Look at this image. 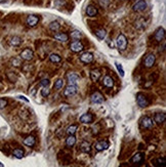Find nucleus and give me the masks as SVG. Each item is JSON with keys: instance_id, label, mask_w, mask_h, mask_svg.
<instances>
[{"instance_id": "1a4fd4ad", "label": "nucleus", "mask_w": 166, "mask_h": 167, "mask_svg": "<svg viewBox=\"0 0 166 167\" xmlns=\"http://www.w3.org/2000/svg\"><path fill=\"white\" fill-rule=\"evenodd\" d=\"M146 8H147V2H146L145 0H140V1H137L132 7L133 11H137V12H142L145 11Z\"/></svg>"}, {"instance_id": "9d476101", "label": "nucleus", "mask_w": 166, "mask_h": 167, "mask_svg": "<svg viewBox=\"0 0 166 167\" xmlns=\"http://www.w3.org/2000/svg\"><path fill=\"white\" fill-rule=\"evenodd\" d=\"M153 125H154V122H153V120L149 116H145L140 120V126L143 128H152Z\"/></svg>"}, {"instance_id": "79ce46f5", "label": "nucleus", "mask_w": 166, "mask_h": 167, "mask_svg": "<svg viewBox=\"0 0 166 167\" xmlns=\"http://www.w3.org/2000/svg\"><path fill=\"white\" fill-rule=\"evenodd\" d=\"M2 166H3V164H2V163H0V167H2Z\"/></svg>"}, {"instance_id": "aec40b11", "label": "nucleus", "mask_w": 166, "mask_h": 167, "mask_svg": "<svg viewBox=\"0 0 166 167\" xmlns=\"http://www.w3.org/2000/svg\"><path fill=\"white\" fill-rule=\"evenodd\" d=\"M101 75V70H98V69H93V70H91V72H90V78H91V80H92L93 82H96L100 79V77Z\"/></svg>"}, {"instance_id": "b1692460", "label": "nucleus", "mask_w": 166, "mask_h": 167, "mask_svg": "<svg viewBox=\"0 0 166 167\" xmlns=\"http://www.w3.org/2000/svg\"><path fill=\"white\" fill-rule=\"evenodd\" d=\"M103 84L105 85L106 87H108V88H111V87L114 86V80L112 77L110 76H105L103 79Z\"/></svg>"}, {"instance_id": "f3484780", "label": "nucleus", "mask_w": 166, "mask_h": 167, "mask_svg": "<svg viewBox=\"0 0 166 167\" xmlns=\"http://www.w3.org/2000/svg\"><path fill=\"white\" fill-rule=\"evenodd\" d=\"M98 8L93 5V4H89V5L86 7V14L89 17H95L96 14H98Z\"/></svg>"}, {"instance_id": "f704fd0d", "label": "nucleus", "mask_w": 166, "mask_h": 167, "mask_svg": "<svg viewBox=\"0 0 166 167\" xmlns=\"http://www.w3.org/2000/svg\"><path fill=\"white\" fill-rule=\"evenodd\" d=\"M49 93H50V90H49L47 87H43V88L41 89V96H43V98H46V96H48Z\"/></svg>"}, {"instance_id": "cd10ccee", "label": "nucleus", "mask_w": 166, "mask_h": 167, "mask_svg": "<svg viewBox=\"0 0 166 167\" xmlns=\"http://www.w3.org/2000/svg\"><path fill=\"white\" fill-rule=\"evenodd\" d=\"M59 28H61V24H59V22H56V21L51 22V23L49 24V26H48V29L50 30V31H53V32L59 31Z\"/></svg>"}, {"instance_id": "c756f323", "label": "nucleus", "mask_w": 166, "mask_h": 167, "mask_svg": "<svg viewBox=\"0 0 166 167\" xmlns=\"http://www.w3.org/2000/svg\"><path fill=\"white\" fill-rule=\"evenodd\" d=\"M49 59H50L51 63H59V62L62 61V56H59V54H56V53H53L50 54V56H49Z\"/></svg>"}, {"instance_id": "ddd939ff", "label": "nucleus", "mask_w": 166, "mask_h": 167, "mask_svg": "<svg viewBox=\"0 0 166 167\" xmlns=\"http://www.w3.org/2000/svg\"><path fill=\"white\" fill-rule=\"evenodd\" d=\"M67 80L71 85H76L78 83V81L80 80V77L75 73H69L67 74Z\"/></svg>"}, {"instance_id": "6e6552de", "label": "nucleus", "mask_w": 166, "mask_h": 167, "mask_svg": "<svg viewBox=\"0 0 166 167\" xmlns=\"http://www.w3.org/2000/svg\"><path fill=\"white\" fill-rule=\"evenodd\" d=\"M34 56V52L30 48H25L23 51L21 52V59L24 61H31Z\"/></svg>"}, {"instance_id": "39448f33", "label": "nucleus", "mask_w": 166, "mask_h": 167, "mask_svg": "<svg viewBox=\"0 0 166 167\" xmlns=\"http://www.w3.org/2000/svg\"><path fill=\"white\" fill-rule=\"evenodd\" d=\"M39 23V17L35 16V14H30V16L27 17L26 24L27 26L30 27V28H33V27L37 26Z\"/></svg>"}, {"instance_id": "393cba45", "label": "nucleus", "mask_w": 166, "mask_h": 167, "mask_svg": "<svg viewBox=\"0 0 166 167\" xmlns=\"http://www.w3.org/2000/svg\"><path fill=\"white\" fill-rule=\"evenodd\" d=\"M76 144V138L74 136V134H69V136L66 139V146L68 148H72L73 146H75Z\"/></svg>"}, {"instance_id": "c85d7f7f", "label": "nucleus", "mask_w": 166, "mask_h": 167, "mask_svg": "<svg viewBox=\"0 0 166 167\" xmlns=\"http://www.w3.org/2000/svg\"><path fill=\"white\" fill-rule=\"evenodd\" d=\"M12 154H14V156L16 157V158H18V159H22L24 157V154H25V152L23 149H21V148H18V149H14V152H12Z\"/></svg>"}, {"instance_id": "c9c22d12", "label": "nucleus", "mask_w": 166, "mask_h": 167, "mask_svg": "<svg viewBox=\"0 0 166 167\" xmlns=\"http://www.w3.org/2000/svg\"><path fill=\"white\" fill-rule=\"evenodd\" d=\"M115 65H116V68H117L118 72H119V73H120L121 77H123V76H124V70H123L122 66H121L120 64H118V63H116Z\"/></svg>"}, {"instance_id": "2f4dec72", "label": "nucleus", "mask_w": 166, "mask_h": 167, "mask_svg": "<svg viewBox=\"0 0 166 167\" xmlns=\"http://www.w3.org/2000/svg\"><path fill=\"white\" fill-rule=\"evenodd\" d=\"M77 129H78V125L73 124V125L69 126L68 128H67V133L68 134H75L76 131H77Z\"/></svg>"}, {"instance_id": "423d86ee", "label": "nucleus", "mask_w": 166, "mask_h": 167, "mask_svg": "<svg viewBox=\"0 0 166 167\" xmlns=\"http://www.w3.org/2000/svg\"><path fill=\"white\" fill-rule=\"evenodd\" d=\"M70 49L73 52H80V51H82L84 49V45H83V43L81 41L75 40V41H73L70 44Z\"/></svg>"}, {"instance_id": "bb28decb", "label": "nucleus", "mask_w": 166, "mask_h": 167, "mask_svg": "<svg viewBox=\"0 0 166 167\" xmlns=\"http://www.w3.org/2000/svg\"><path fill=\"white\" fill-rule=\"evenodd\" d=\"M95 36L98 37V39H101V40H103V39L106 38V36H107V32H106L105 29H98L96 30V31L95 32Z\"/></svg>"}, {"instance_id": "412c9836", "label": "nucleus", "mask_w": 166, "mask_h": 167, "mask_svg": "<svg viewBox=\"0 0 166 167\" xmlns=\"http://www.w3.org/2000/svg\"><path fill=\"white\" fill-rule=\"evenodd\" d=\"M22 42H23V40H22L21 37L19 36H14L11 38V40H9V45L11 46H20L22 44Z\"/></svg>"}, {"instance_id": "20e7f679", "label": "nucleus", "mask_w": 166, "mask_h": 167, "mask_svg": "<svg viewBox=\"0 0 166 167\" xmlns=\"http://www.w3.org/2000/svg\"><path fill=\"white\" fill-rule=\"evenodd\" d=\"M77 91H78V87L77 86L69 84V85L66 87L65 90H64V96H65L66 98H70V96H75V94L77 93Z\"/></svg>"}, {"instance_id": "58836bf2", "label": "nucleus", "mask_w": 166, "mask_h": 167, "mask_svg": "<svg viewBox=\"0 0 166 167\" xmlns=\"http://www.w3.org/2000/svg\"><path fill=\"white\" fill-rule=\"evenodd\" d=\"M40 85H42L43 87H47L49 85V80L48 79H43V80L40 82Z\"/></svg>"}, {"instance_id": "2eb2a0df", "label": "nucleus", "mask_w": 166, "mask_h": 167, "mask_svg": "<svg viewBox=\"0 0 166 167\" xmlns=\"http://www.w3.org/2000/svg\"><path fill=\"white\" fill-rule=\"evenodd\" d=\"M80 61L84 64H89L93 61V54L91 52H84L83 54H81Z\"/></svg>"}, {"instance_id": "7c9ffc66", "label": "nucleus", "mask_w": 166, "mask_h": 167, "mask_svg": "<svg viewBox=\"0 0 166 167\" xmlns=\"http://www.w3.org/2000/svg\"><path fill=\"white\" fill-rule=\"evenodd\" d=\"M64 84H65V82H64L63 79H58V80L54 82L53 87H54V89H56V90H59V89L63 88Z\"/></svg>"}, {"instance_id": "473e14b6", "label": "nucleus", "mask_w": 166, "mask_h": 167, "mask_svg": "<svg viewBox=\"0 0 166 167\" xmlns=\"http://www.w3.org/2000/svg\"><path fill=\"white\" fill-rule=\"evenodd\" d=\"M81 35H82V33H81L80 31H78V30H75V31L71 32L70 36H71V38L75 39V40H78V39L81 37Z\"/></svg>"}, {"instance_id": "a19ab883", "label": "nucleus", "mask_w": 166, "mask_h": 167, "mask_svg": "<svg viewBox=\"0 0 166 167\" xmlns=\"http://www.w3.org/2000/svg\"><path fill=\"white\" fill-rule=\"evenodd\" d=\"M7 0H0V3H4V2H6Z\"/></svg>"}, {"instance_id": "5701e85b", "label": "nucleus", "mask_w": 166, "mask_h": 167, "mask_svg": "<svg viewBox=\"0 0 166 167\" xmlns=\"http://www.w3.org/2000/svg\"><path fill=\"white\" fill-rule=\"evenodd\" d=\"M23 143H24V144H26L27 147H34L35 146V144H36V139H35L34 136L29 135L24 139Z\"/></svg>"}, {"instance_id": "f257e3e1", "label": "nucleus", "mask_w": 166, "mask_h": 167, "mask_svg": "<svg viewBox=\"0 0 166 167\" xmlns=\"http://www.w3.org/2000/svg\"><path fill=\"white\" fill-rule=\"evenodd\" d=\"M116 45L119 51H124L127 47V39L123 34H120L117 37V40H116Z\"/></svg>"}, {"instance_id": "a878e982", "label": "nucleus", "mask_w": 166, "mask_h": 167, "mask_svg": "<svg viewBox=\"0 0 166 167\" xmlns=\"http://www.w3.org/2000/svg\"><path fill=\"white\" fill-rule=\"evenodd\" d=\"M152 163L154 164V166L164 167L166 165V159L164 158V157H162V158H157V159H155V160H153Z\"/></svg>"}, {"instance_id": "dca6fc26", "label": "nucleus", "mask_w": 166, "mask_h": 167, "mask_svg": "<svg viewBox=\"0 0 166 167\" xmlns=\"http://www.w3.org/2000/svg\"><path fill=\"white\" fill-rule=\"evenodd\" d=\"M80 122L84 124H90L93 122V116L90 113H85L80 117Z\"/></svg>"}, {"instance_id": "7ed1b4c3", "label": "nucleus", "mask_w": 166, "mask_h": 167, "mask_svg": "<svg viewBox=\"0 0 166 167\" xmlns=\"http://www.w3.org/2000/svg\"><path fill=\"white\" fill-rule=\"evenodd\" d=\"M137 103L140 108H146V107L149 106L148 98L143 93H142V92H138L137 94Z\"/></svg>"}, {"instance_id": "4be33fe9", "label": "nucleus", "mask_w": 166, "mask_h": 167, "mask_svg": "<svg viewBox=\"0 0 166 167\" xmlns=\"http://www.w3.org/2000/svg\"><path fill=\"white\" fill-rule=\"evenodd\" d=\"M54 39L59 42H67L69 40V35L66 33H58L54 35Z\"/></svg>"}, {"instance_id": "72a5a7b5", "label": "nucleus", "mask_w": 166, "mask_h": 167, "mask_svg": "<svg viewBox=\"0 0 166 167\" xmlns=\"http://www.w3.org/2000/svg\"><path fill=\"white\" fill-rule=\"evenodd\" d=\"M110 0H98V4L103 7V8H107L110 5Z\"/></svg>"}, {"instance_id": "9b49d317", "label": "nucleus", "mask_w": 166, "mask_h": 167, "mask_svg": "<svg viewBox=\"0 0 166 167\" xmlns=\"http://www.w3.org/2000/svg\"><path fill=\"white\" fill-rule=\"evenodd\" d=\"M165 37V30L162 27H159L157 30H156L155 34H154V38L157 42H161L164 39Z\"/></svg>"}, {"instance_id": "ea45409f", "label": "nucleus", "mask_w": 166, "mask_h": 167, "mask_svg": "<svg viewBox=\"0 0 166 167\" xmlns=\"http://www.w3.org/2000/svg\"><path fill=\"white\" fill-rule=\"evenodd\" d=\"M18 98H19V99H24V101H25V102H27V103H28V102H29V99H27L26 98H25V96H18Z\"/></svg>"}, {"instance_id": "6ab92c4d", "label": "nucleus", "mask_w": 166, "mask_h": 167, "mask_svg": "<svg viewBox=\"0 0 166 167\" xmlns=\"http://www.w3.org/2000/svg\"><path fill=\"white\" fill-rule=\"evenodd\" d=\"M79 150L81 152H83V153H90V151H91L90 144H89L88 141H82V143L80 144V146H79Z\"/></svg>"}, {"instance_id": "4468645a", "label": "nucleus", "mask_w": 166, "mask_h": 167, "mask_svg": "<svg viewBox=\"0 0 166 167\" xmlns=\"http://www.w3.org/2000/svg\"><path fill=\"white\" fill-rule=\"evenodd\" d=\"M109 147H110V144H109V143H108L107 141H98V143L95 144V150L98 151V152L107 150Z\"/></svg>"}, {"instance_id": "e433bc0d", "label": "nucleus", "mask_w": 166, "mask_h": 167, "mask_svg": "<svg viewBox=\"0 0 166 167\" xmlns=\"http://www.w3.org/2000/svg\"><path fill=\"white\" fill-rule=\"evenodd\" d=\"M11 63H12V65H14V66L19 67L20 65H21V59H18V58H14V59H11Z\"/></svg>"}, {"instance_id": "0eeeda50", "label": "nucleus", "mask_w": 166, "mask_h": 167, "mask_svg": "<svg viewBox=\"0 0 166 167\" xmlns=\"http://www.w3.org/2000/svg\"><path fill=\"white\" fill-rule=\"evenodd\" d=\"M155 62H156V56H155V54H154V53H149L148 56H146L143 64H145V67H146V68H152V67L155 65Z\"/></svg>"}, {"instance_id": "f8f14e48", "label": "nucleus", "mask_w": 166, "mask_h": 167, "mask_svg": "<svg viewBox=\"0 0 166 167\" xmlns=\"http://www.w3.org/2000/svg\"><path fill=\"white\" fill-rule=\"evenodd\" d=\"M90 99L93 104H101V103H103L104 102V96L101 93L100 91H95L91 94Z\"/></svg>"}, {"instance_id": "a211bd4d", "label": "nucleus", "mask_w": 166, "mask_h": 167, "mask_svg": "<svg viewBox=\"0 0 166 167\" xmlns=\"http://www.w3.org/2000/svg\"><path fill=\"white\" fill-rule=\"evenodd\" d=\"M166 120V114L165 113H157L154 117V121L157 124H163Z\"/></svg>"}, {"instance_id": "4c0bfd02", "label": "nucleus", "mask_w": 166, "mask_h": 167, "mask_svg": "<svg viewBox=\"0 0 166 167\" xmlns=\"http://www.w3.org/2000/svg\"><path fill=\"white\" fill-rule=\"evenodd\" d=\"M7 106V101L5 99H0V109H4Z\"/></svg>"}, {"instance_id": "f03ea898", "label": "nucleus", "mask_w": 166, "mask_h": 167, "mask_svg": "<svg viewBox=\"0 0 166 167\" xmlns=\"http://www.w3.org/2000/svg\"><path fill=\"white\" fill-rule=\"evenodd\" d=\"M143 162H145V155L143 153H137L130 159V163H132L133 165H143Z\"/></svg>"}]
</instances>
